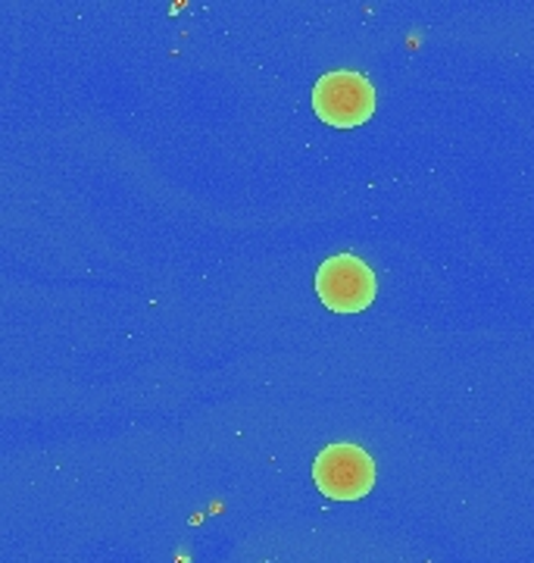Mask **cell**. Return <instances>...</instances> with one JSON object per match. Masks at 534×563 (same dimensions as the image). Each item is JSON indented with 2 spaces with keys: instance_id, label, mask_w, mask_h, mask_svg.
I'll list each match as a JSON object with an SVG mask.
<instances>
[{
  "instance_id": "1",
  "label": "cell",
  "mask_w": 534,
  "mask_h": 563,
  "mask_svg": "<svg viewBox=\"0 0 534 563\" xmlns=\"http://www.w3.org/2000/svg\"><path fill=\"white\" fill-rule=\"evenodd\" d=\"M313 110L335 129H354L376 113V88L359 73H325L313 88Z\"/></svg>"
},
{
  "instance_id": "2",
  "label": "cell",
  "mask_w": 534,
  "mask_h": 563,
  "mask_svg": "<svg viewBox=\"0 0 534 563\" xmlns=\"http://www.w3.org/2000/svg\"><path fill=\"white\" fill-rule=\"evenodd\" d=\"M313 479L335 501H359L376 485V463L359 444H329L313 463Z\"/></svg>"
},
{
  "instance_id": "3",
  "label": "cell",
  "mask_w": 534,
  "mask_h": 563,
  "mask_svg": "<svg viewBox=\"0 0 534 563\" xmlns=\"http://www.w3.org/2000/svg\"><path fill=\"white\" fill-rule=\"evenodd\" d=\"M376 273L354 254H335L319 266L316 291L335 313H359L376 301Z\"/></svg>"
}]
</instances>
